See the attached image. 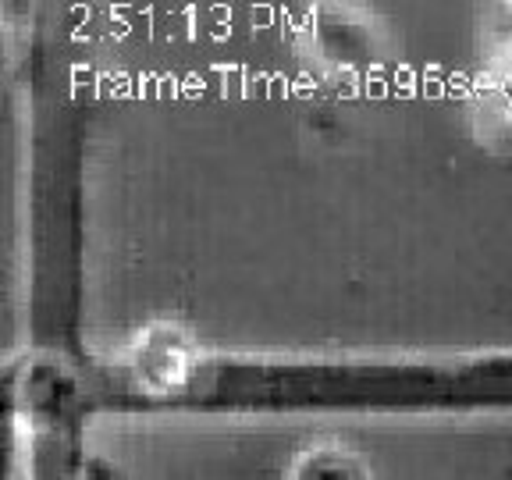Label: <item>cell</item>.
<instances>
[{
    "label": "cell",
    "mask_w": 512,
    "mask_h": 480,
    "mask_svg": "<svg viewBox=\"0 0 512 480\" xmlns=\"http://www.w3.org/2000/svg\"><path fill=\"white\" fill-rule=\"evenodd\" d=\"M296 480H367V473L360 470V463L338 452H317L299 466Z\"/></svg>",
    "instance_id": "6da1fadb"
}]
</instances>
